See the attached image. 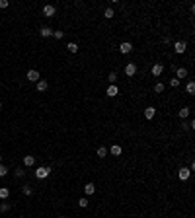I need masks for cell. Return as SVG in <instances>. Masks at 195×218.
<instances>
[{
    "mask_svg": "<svg viewBox=\"0 0 195 218\" xmlns=\"http://www.w3.org/2000/svg\"><path fill=\"white\" fill-rule=\"evenodd\" d=\"M49 173H51V168L49 166H41L35 169V177L37 179H45V177H49Z\"/></svg>",
    "mask_w": 195,
    "mask_h": 218,
    "instance_id": "obj_1",
    "label": "cell"
},
{
    "mask_svg": "<svg viewBox=\"0 0 195 218\" xmlns=\"http://www.w3.org/2000/svg\"><path fill=\"white\" fill-rule=\"evenodd\" d=\"M55 12H57V8L53 6V4H45V6H43V16H45V18H53Z\"/></svg>",
    "mask_w": 195,
    "mask_h": 218,
    "instance_id": "obj_2",
    "label": "cell"
},
{
    "mask_svg": "<svg viewBox=\"0 0 195 218\" xmlns=\"http://www.w3.org/2000/svg\"><path fill=\"white\" fill-rule=\"evenodd\" d=\"M119 51H121V55H129V53L133 51V45H131L129 41H123V43L119 45Z\"/></svg>",
    "mask_w": 195,
    "mask_h": 218,
    "instance_id": "obj_3",
    "label": "cell"
},
{
    "mask_svg": "<svg viewBox=\"0 0 195 218\" xmlns=\"http://www.w3.org/2000/svg\"><path fill=\"white\" fill-rule=\"evenodd\" d=\"M186 49H187V45L183 43V41H176V43H174V51H176L178 55H183Z\"/></svg>",
    "mask_w": 195,
    "mask_h": 218,
    "instance_id": "obj_4",
    "label": "cell"
},
{
    "mask_svg": "<svg viewBox=\"0 0 195 218\" xmlns=\"http://www.w3.org/2000/svg\"><path fill=\"white\" fill-rule=\"evenodd\" d=\"M189 175H191V172H189V168H182L180 172H178V177L182 179V181H187Z\"/></svg>",
    "mask_w": 195,
    "mask_h": 218,
    "instance_id": "obj_5",
    "label": "cell"
},
{
    "mask_svg": "<svg viewBox=\"0 0 195 218\" xmlns=\"http://www.w3.org/2000/svg\"><path fill=\"white\" fill-rule=\"evenodd\" d=\"M125 74H127V76H135L137 74V65L135 62H129V65L125 66Z\"/></svg>",
    "mask_w": 195,
    "mask_h": 218,
    "instance_id": "obj_6",
    "label": "cell"
},
{
    "mask_svg": "<svg viewBox=\"0 0 195 218\" xmlns=\"http://www.w3.org/2000/svg\"><path fill=\"white\" fill-rule=\"evenodd\" d=\"M162 72H164V65H160V62L152 65V76H160Z\"/></svg>",
    "mask_w": 195,
    "mask_h": 218,
    "instance_id": "obj_7",
    "label": "cell"
},
{
    "mask_svg": "<svg viewBox=\"0 0 195 218\" xmlns=\"http://www.w3.org/2000/svg\"><path fill=\"white\" fill-rule=\"evenodd\" d=\"M94 193H96V185H94V183H86V185H84V195H86V197H90Z\"/></svg>",
    "mask_w": 195,
    "mask_h": 218,
    "instance_id": "obj_8",
    "label": "cell"
},
{
    "mask_svg": "<svg viewBox=\"0 0 195 218\" xmlns=\"http://www.w3.org/2000/svg\"><path fill=\"white\" fill-rule=\"evenodd\" d=\"M28 80L29 82H39L41 78H39V72L37 70H28Z\"/></svg>",
    "mask_w": 195,
    "mask_h": 218,
    "instance_id": "obj_9",
    "label": "cell"
},
{
    "mask_svg": "<svg viewBox=\"0 0 195 218\" xmlns=\"http://www.w3.org/2000/svg\"><path fill=\"white\" fill-rule=\"evenodd\" d=\"M105 94H107V95H109V98H115V95H117V94H119V88H117V86H115V84H111V86H109L107 90H105Z\"/></svg>",
    "mask_w": 195,
    "mask_h": 218,
    "instance_id": "obj_10",
    "label": "cell"
},
{
    "mask_svg": "<svg viewBox=\"0 0 195 218\" xmlns=\"http://www.w3.org/2000/svg\"><path fill=\"white\" fill-rule=\"evenodd\" d=\"M176 76H178V80H180V78H186L187 76V68H183V66L176 68Z\"/></svg>",
    "mask_w": 195,
    "mask_h": 218,
    "instance_id": "obj_11",
    "label": "cell"
},
{
    "mask_svg": "<svg viewBox=\"0 0 195 218\" xmlns=\"http://www.w3.org/2000/svg\"><path fill=\"white\" fill-rule=\"evenodd\" d=\"M154 115H156V109H154V107H146V109H144V117H146L148 121H150Z\"/></svg>",
    "mask_w": 195,
    "mask_h": 218,
    "instance_id": "obj_12",
    "label": "cell"
},
{
    "mask_svg": "<svg viewBox=\"0 0 195 218\" xmlns=\"http://www.w3.org/2000/svg\"><path fill=\"white\" fill-rule=\"evenodd\" d=\"M33 164H35V158H33V156H25V158H24V166H25V168H31Z\"/></svg>",
    "mask_w": 195,
    "mask_h": 218,
    "instance_id": "obj_13",
    "label": "cell"
},
{
    "mask_svg": "<svg viewBox=\"0 0 195 218\" xmlns=\"http://www.w3.org/2000/svg\"><path fill=\"white\" fill-rule=\"evenodd\" d=\"M47 88H49V84H47V80H39V82H37V90H39V92H45Z\"/></svg>",
    "mask_w": 195,
    "mask_h": 218,
    "instance_id": "obj_14",
    "label": "cell"
},
{
    "mask_svg": "<svg viewBox=\"0 0 195 218\" xmlns=\"http://www.w3.org/2000/svg\"><path fill=\"white\" fill-rule=\"evenodd\" d=\"M39 33H41V37H51L53 35V29L51 28H41Z\"/></svg>",
    "mask_w": 195,
    "mask_h": 218,
    "instance_id": "obj_15",
    "label": "cell"
},
{
    "mask_svg": "<svg viewBox=\"0 0 195 218\" xmlns=\"http://www.w3.org/2000/svg\"><path fill=\"white\" fill-rule=\"evenodd\" d=\"M109 152H111L113 156H119V154H121V146L119 144H113L111 148H109Z\"/></svg>",
    "mask_w": 195,
    "mask_h": 218,
    "instance_id": "obj_16",
    "label": "cell"
},
{
    "mask_svg": "<svg viewBox=\"0 0 195 218\" xmlns=\"http://www.w3.org/2000/svg\"><path fill=\"white\" fill-rule=\"evenodd\" d=\"M8 197H10V189L2 187V189H0V199H8Z\"/></svg>",
    "mask_w": 195,
    "mask_h": 218,
    "instance_id": "obj_17",
    "label": "cell"
},
{
    "mask_svg": "<svg viewBox=\"0 0 195 218\" xmlns=\"http://www.w3.org/2000/svg\"><path fill=\"white\" fill-rule=\"evenodd\" d=\"M66 49H68V51H70V53H78V45L74 43V41H70V43H68V45H66Z\"/></svg>",
    "mask_w": 195,
    "mask_h": 218,
    "instance_id": "obj_18",
    "label": "cell"
},
{
    "mask_svg": "<svg viewBox=\"0 0 195 218\" xmlns=\"http://www.w3.org/2000/svg\"><path fill=\"white\" fill-rule=\"evenodd\" d=\"M186 92H187V94H195V82H187Z\"/></svg>",
    "mask_w": 195,
    "mask_h": 218,
    "instance_id": "obj_19",
    "label": "cell"
},
{
    "mask_svg": "<svg viewBox=\"0 0 195 218\" xmlns=\"http://www.w3.org/2000/svg\"><path fill=\"white\" fill-rule=\"evenodd\" d=\"M180 119H186V117H189V107H183V109H180Z\"/></svg>",
    "mask_w": 195,
    "mask_h": 218,
    "instance_id": "obj_20",
    "label": "cell"
},
{
    "mask_svg": "<svg viewBox=\"0 0 195 218\" xmlns=\"http://www.w3.org/2000/svg\"><path fill=\"white\" fill-rule=\"evenodd\" d=\"M98 156H99V158H105V156H107V148H105V146H99V148H98Z\"/></svg>",
    "mask_w": 195,
    "mask_h": 218,
    "instance_id": "obj_21",
    "label": "cell"
},
{
    "mask_svg": "<svg viewBox=\"0 0 195 218\" xmlns=\"http://www.w3.org/2000/svg\"><path fill=\"white\" fill-rule=\"evenodd\" d=\"M103 16H105V18H107V20H111L113 16H115V12H113L111 8H105V12H103Z\"/></svg>",
    "mask_w": 195,
    "mask_h": 218,
    "instance_id": "obj_22",
    "label": "cell"
},
{
    "mask_svg": "<svg viewBox=\"0 0 195 218\" xmlns=\"http://www.w3.org/2000/svg\"><path fill=\"white\" fill-rule=\"evenodd\" d=\"M164 88H166L164 84H162V82H158L156 86H154V92H156V94H162V92H164Z\"/></svg>",
    "mask_w": 195,
    "mask_h": 218,
    "instance_id": "obj_23",
    "label": "cell"
},
{
    "mask_svg": "<svg viewBox=\"0 0 195 218\" xmlns=\"http://www.w3.org/2000/svg\"><path fill=\"white\" fill-rule=\"evenodd\" d=\"M10 209H12V205H10V203H2V205H0V212H8Z\"/></svg>",
    "mask_w": 195,
    "mask_h": 218,
    "instance_id": "obj_24",
    "label": "cell"
},
{
    "mask_svg": "<svg viewBox=\"0 0 195 218\" xmlns=\"http://www.w3.org/2000/svg\"><path fill=\"white\" fill-rule=\"evenodd\" d=\"M78 205H80V206H82V209H86V206H88V205H90V203H88V199H86V197H82V199H80V201H78Z\"/></svg>",
    "mask_w": 195,
    "mask_h": 218,
    "instance_id": "obj_25",
    "label": "cell"
},
{
    "mask_svg": "<svg viewBox=\"0 0 195 218\" xmlns=\"http://www.w3.org/2000/svg\"><path fill=\"white\" fill-rule=\"evenodd\" d=\"M6 173H8V168L4 166V164H0V177H4Z\"/></svg>",
    "mask_w": 195,
    "mask_h": 218,
    "instance_id": "obj_26",
    "label": "cell"
},
{
    "mask_svg": "<svg viewBox=\"0 0 195 218\" xmlns=\"http://www.w3.org/2000/svg\"><path fill=\"white\" fill-rule=\"evenodd\" d=\"M107 80L111 82V84H115V82H117V72H111V74H109V78H107Z\"/></svg>",
    "mask_w": 195,
    "mask_h": 218,
    "instance_id": "obj_27",
    "label": "cell"
},
{
    "mask_svg": "<svg viewBox=\"0 0 195 218\" xmlns=\"http://www.w3.org/2000/svg\"><path fill=\"white\" fill-rule=\"evenodd\" d=\"M53 37H55V39H62L65 33H62V31H53Z\"/></svg>",
    "mask_w": 195,
    "mask_h": 218,
    "instance_id": "obj_28",
    "label": "cell"
},
{
    "mask_svg": "<svg viewBox=\"0 0 195 218\" xmlns=\"http://www.w3.org/2000/svg\"><path fill=\"white\" fill-rule=\"evenodd\" d=\"M170 86H172V88H178V86H180V80H178V78H172V80H170Z\"/></svg>",
    "mask_w": 195,
    "mask_h": 218,
    "instance_id": "obj_29",
    "label": "cell"
},
{
    "mask_svg": "<svg viewBox=\"0 0 195 218\" xmlns=\"http://www.w3.org/2000/svg\"><path fill=\"white\" fill-rule=\"evenodd\" d=\"M16 175H18V177H24V175H25L24 168H16Z\"/></svg>",
    "mask_w": 195,
    "mask_h": 218,
    "instance_id": "obj_30",
    "label": "cell"
},
{
    "mask_svg": "<svg viewBox=\"0 0 195 218\" xmlns=\"http://www.w3.org/2000/svg\"><path fill=\"white\" fill-rule=\"evenodd\" d=\"M22 193H24V195H28V197H29V195H31V187H29V185H25V187L22 189Z\"/></svg>",
    "mask_w": 195,
    "mask_h": 218,
    "instance_id": "obj_31",
    "label": "cell"
},
{
    "mask_svg": "<svg viewBox=\"0 0 195 218\" xmlns=\"http://www.w3.org/2000/svg\"><path fill=\"white\" fill-rule=\"evenodd\" d=\"M8 4H10L8 0H0V8H8Z\"/></svg>",
    "mask_w": 195,
    "mask_h": 218,
    "instance_id": "obj_32",
    "label": "cell"
},
{
    "mask_svg": "<svg viewBox=\"0 0 195 218\" xmlns=\"http://www.w3.org/2000/svg\"><path fill=\"white\" fill-rule=\"evenodd\" d=\"M187 127H189V129H195V121L191 119V121H189V123H187Z\"/></svg>",
    "mask_w": 195,
    "mask_h": 218,
    "instance_id": "obj_33",
    "label": "cell"
},
{
    "mask_svg": "<svg viewBox=\"0 0 195 218\" xmlns=\"http://www.w3.org/2000/svg\"><path fill=\"white\" fill-rule=\"evenodd\" d=\"M61 218H68V216H61Z\"/></svg>",
    "mask_w": 195,
    "mask_h": 218,
    "instance_id": "obj_34",
    "label": "cell"
},
{
    "mask_svg": "<svg viewBox=\"0 0 195 218\" xmlns=\"http://www.w3.org/2000/svg\"><path fill=\"white\" fill-rule=\"evenodd\" d=\"M0 109H2V103H0Z\"/></svg>",
    "mask_w": 195,
    "mask_h": 218,
    "instance_id": "obj_35",
    "label": "cell"
}]
</instances>
